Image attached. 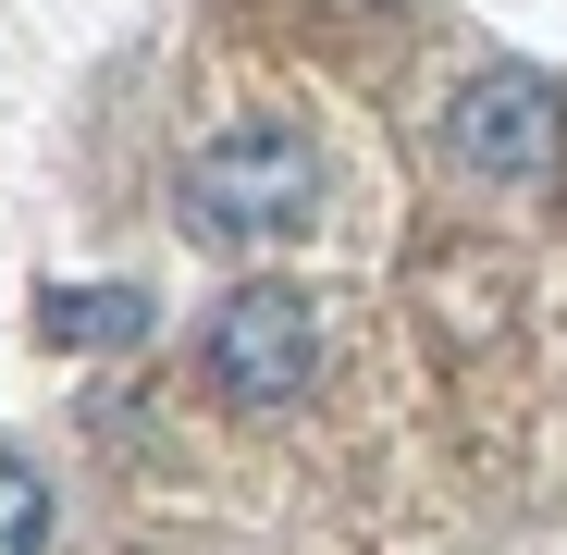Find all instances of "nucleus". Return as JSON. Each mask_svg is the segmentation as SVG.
<instances>
[{
	"instance_id": "f257e3e1",
	"label": "nucleus",
	"mask_w": 567,
	"mask_h": 555,
	"mask_svg": "<svg viewBox=\"0 0 567 555\" xmlns=\"http://www.w3.org/2000/svg\"><path fill=\"white\" fill-rule=\"evenodd\" d=\"M309 198H321V161L284 124H223L210 148H185V210H198V235H223V247L297 235Z\"/></svg>"
},
{
	"instance_id": "f03ea898",
	"label": "nucleus",
	"mask_w": 567,
	"mask_h": 555,
	"mask_svg": "<svg viewBox=\"0 0 567 555\" xmlns=\"http://www.w3.org/2000/svg\"><path fill=\"white\" fill-rule=\"evenodd\" d=\"M198 370H210L223 408H297V395L321 383V321H309V297H297V285H235V297L210 309Z\"/></svg>"
},
{
	"instance_id": "7ed1b4c3",
	"label": "nucleus",
	"mask_w": 567,
	"mask_h": 555,
	"mask_svg": "<svg viewBox=\"0 0 567 555\" xmlns=\"http://www.w3.org/2000/svg\"><path fill=\"white\" fill-rule=\"evenodd\" d=\"M444 136H456V173L506 185V198H543L555 161H567V112H555V86H543V74H468Z\"/></svg>"
},
{
	"instance_id": "20e7f679",
	"label": "nucleus",
	"mask_w": 567,
	"mask_h": 555,
	"mask_svg": "<svg viewBox=\"0 0 567 555\" xmlns=\"http://www.w3.org/2000/svg\"><path fill=\"white\" fill-rule=\"evenodd\" d=\"M38 543H50V482L25 456H0V555H38Z\"/></svg>"
}]
</instances>
